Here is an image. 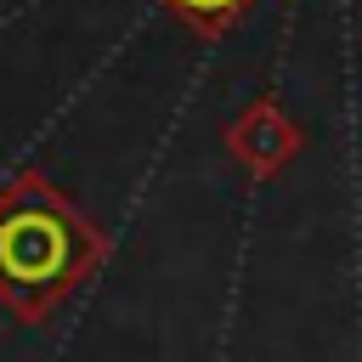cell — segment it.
<instances>
[{
	"instance_id": "cell-2",
	"label": "cell",
	"mask_w": 362,
	"mask_h": 362,
	"mask_svg": "<svg viewBox=\"0 0 362 362\" xmlns=\"http://www.w3.org/2000/svg\"><path fill=\"white\" fill-rule=\"evenodd\" d=\"M221 141H226V153H232L255 181H272V175H283V170L300 158L305 130L294 124V113H288L283 102L255 96L238 119H226V124H221Z\"/></svg>"
},
{
	"instance_id": "cell-3",
	"label": "cell",
	"mask_w": 362,
	"mask_h": 362,
	"mask_svg": "<svg viewBox=\"0 0 362 362\" xmlns=\"http://www.w3.org/2000/svg\"><path fill=\"white\" fill-rule=\"evenodd\" d=\"M181 28H192L198 40H226L260 0H158Z\"/></svg>"
},
{
	"instance_id": "cell-1",
	"label": "cell",
	"mask_w": 362,
	"mask_h": 362,
	"mask_svg": "<svg viewBox=\"0 0 362 362\" xmlns=\"http://www.w3.org/2000/svg\"><path fill=\"white\" fill-rule=\"evenodd\" d=\"M107 232L40 170L0 181V305L17 322H45L107 260Z\"/></svg>"
}]
</instances>
